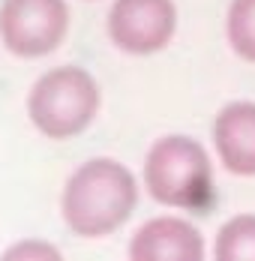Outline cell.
Segmentation results:
<instances>
[{"label":"cell","instance_id":"cell-1","mask_svg":"<svg viewBox=\"0 0 255 261\" xmlns=\"http://www.w3.org/2000/svg\"><path fill=\"white\" fill-rule=\"evenodd\" d=\"M138 180L120 159L96 156L81 162L63 183L60 216L72 234L99 240L120 231L138 207Z\"/></svg>","mask_w":255,"mask_h":261},{"label":"cell","instance_id":"cell-10","mask_svg":"<svg viewBox=\"0 0 255 261\" xmlns=\"http://www.w3.org/2000/svg\"><path fill=\"white\" fill-rule=\"evenodd\" d=\"M6 261H60V249L51 246L39 237H27V240H18L12 243L6 252H3Z\"/></svg>","mask_w":255,"mask_h":261},{"label":"cell","instance_id":"cell-8","mask_svg":"<svg viewBox=\"0 0 255 261\" xmlns=\"http://www.w3.org/2000/svg\"><path fill=\"white\" fill-rule=\"evenodd\" d=\"M213 255L219 261H255V213H237L213 240Z\"/></svg>","mask_w":255,"mask_h":261},{"label":"cell","instance_id":"cell-4","mask_svg":"<svg viewBox=\"0 0 255 261\" xmlns=\"http://www.w3.org/2000/svg\"><path fill=\"white\" fill-rule=\"evenodd\" d=\"M72 12L66 0H3L0 45L21 60L54 54L69 36Z\"/></svg>","mask_w":255,"mask_h":261},{"label":"cell","instance_id":"cell-6","mask_svg":"<svg viewBox=\"0 0 255 261\" xmlns=\"http://www.w3.org/2000/svg\"><path fill=\"white\" fill-rule=\"evenodd\" d=\"M204 234L183 216H153L129 237L132 261H204Z\"/></svg>","mask_w":255,"mask_h":261},{"label":"cell","instance_id":"cell-2","mask_svg":"<svg viewBox=\"0 0 255 261\" xmlns=\"http://www.w3.org/2000/svg\"><path fill=\"white\" fill-rule=\"evenodd\" d=\"M144 192L156 204L186 213H207L216 204L213 159L192 135H162L144 156Z\"/></svg>","mask_w":255,"mask_h":261},{"label":"cell","instance_id":"cell-7","mask_svg":"<svg viewBox=\"0 0 255 261\" xmlns=\"http://www.w3.org/2000/svg\"><path fill=\"white\" fill-rule=\"evenodd\" d=\"M219 165L234 177H255V102H228L210 126Z\"/></svg>","mask_w":255,"mask_h":261},{"label":"cell","instance_id":"cell-3","mask_svg":"<svg viewBox=\"0 0 255 261\" xmlns=\"http://www.w3.org/2000/svg\"><path fill=\"white\" fill-rule=\"evenodd\" d=\"M102 108L96 79L81 66H54L33 81L27 93V117L48 141H66L93 126Z\"/></svg>","mask_w":255,"mask_h":261},{"label":"cell","instance_id":"cell-5","mask_svg":"<svg viewBox=\"0 0 255 261\" xmlns=\"http://www.w3.org/2000/svg\"><path fill=\"white\" fill-rule=\"evenodd\" d=\"M105 30L117 51L150 57L171 45L177 33V6L174 0H111Z\"/></svg>","mask_w":255,"mask_h":261},{"label":"cell","instance_id":"cell-9","mask_svg":"<svg viewBox=\"0 0 255 261\" xmlns=\"http://www.w3.org/2000/svg\"><path fill=\"white\" fill-rule=\"evenodd\" d=\"M225 36L240 60L255 63V0H231L225 12Z\"/></svg>","mask_w":255,"mask_h":261}]
</instances>
